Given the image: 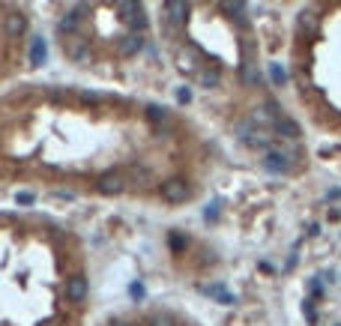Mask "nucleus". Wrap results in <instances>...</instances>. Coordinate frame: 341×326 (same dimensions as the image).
<instances>
[{"instance_id": "17", "label": "nucleus", "mask_w": 341, "mask_h": 326, "mask_svg": "<svg viewBox=\"0 0 341 326\" xmlns=\"http://www.w3.org/2000/svg\"><path fill=\"white\" fill-rule=\"evenodd\" d=\"M147 117H150L153 123H159V120L165 123V120H168V111H165V108H159V105H150V108H147Z\"/></svg>"}, {"instance_id": "25", "label": "nucleus", "mask_w": 341, "mask_h": 326, "mask_svg": "<svg viewBox=\"0 0 341 326\" xmlns=\"http://www.w3.org/2000/svg\"><path fill=\"white\" fill-rule=\"evenodd\" d=\"M171 246H174V249H177V252H180V249H183V246H186V240H183V237H180V234H174V237H171Z\"/></svg>"}, {"instance_id": "1", "label": "nucleus", "mask_w": 341, "mask_h": 326, "mask_svg": "<svg viewBox=\"0 0 341 326\" xmlns=\"http://www.w3.org/2000/svg\"><path fill=\"white\" fill-rule=\"evenodd\" d=\"M63 51H66V57L75 60V63H90V42H87L84 36H78V33L63 39Z\"/></svg>"}, {"instance_id": "16", "label": "nucleus", "mask_w": 341, "mask_h": 326, "mask_svg": "<svg viewBox=\"0 0 341 326\" xmlns=\"http://www.w3.org/2000/svg\"><path fill=\"white\" fill-rule=\"evenodd\" d=\"M138 9H141V6H138V3H129V0H120V3H117V12H123L129 21L138 15Z\"/></svg>"}, {"instance_id": "20", "label": "nucleus", "mask_w": 341, "mask_h": 326, "mask_svg": "<svg viewBox=\"0 0 341 326\" xmlns=\"http://www.w3.org/2000/svg\"><path fill=\"white\" fill-rule=\"evenodd\" d=\"M204 219H207V222H216V219H219V201H213V204L204 210Z\"/></svg>"}, {"instance_id": "8", "label": "nucleus", "mask_w": 341, "mask_h": 326, "mask_svg": "<svg viewBox=\"0 0 341 326\" xmlns=\"http://www.w3.org/2000/svg\"><path fill=\"white\" fill-rule=\"evenodd\" d=\"M87 6H75L72 12H66L63 18H60V33H66V36H75V30H78V12H84Z\"/></svg>"}, {"instance_id": "2", "label": "nucleus", "mask_w": 341, "mask_h": 326, "mask_svg": "<svg viewBox=\"0 0 341 326\" xmlns=\"http://www.w3.org/2000/svg\"><path fill=\"white\" fill-rule=\"evenodd\" d=\"M291 165H294V159H291V153H285V150H270V153H264V168H267L270 174H288Z\"/></svg>"}, {"instance_id": "14", "label": "nucleus", "mask_w": 341, "mask_h": 326, "mask_svg": "<svg viewBox=\"0 0 341 326\" xmlns=\"http://www.w3.org/2000/svg\"><path fill=\"white\" fill-rule=\"evenodd\" d=\"M243 81H246L249 87H255V84L261 81V75H258V69H255V63H252V60H246V63H243Z\"/></svg>"}, {"instance_id": "13", "label": "nucleus", "mask_w": 341, "mask_h": 326, "mask_svg": "<svg viewBox=\"0 0 341 326\" xmlns=\"http://www.w3.org/2000/svg\"><path fill=\"white\" fill-rule=\"evenodd\" d=\"M222 9H225L228 15H234V18H237L240 24H246V9H249L246 3H240V0H234V3H222Z\"/></svg>"}, {"instance_id": "9", "label": "nucleus", "mask_w": 341, "mask_h": 326, "mask_svg": "<svg viewBox=\"0 0 341 326\" xmlns=\"http://www.w3.org/2000/svg\"><path fill=\"white\" fill-rule=\"evenodd\" d=\"M141 48H144V39H141L138 33H129V36L120 39V54H123V57H135Z\"/></svg>"}, {"instance_id": "18", "label": "nucleus", "mask_w": 341, "mask_h": 326, "mask_svg": "<svg viewBox=\"0 0 341 326\" xmlns=\"http://www.w3.org/2000/svg\"><path fill=\"white\" fill-rule=\"evenodd\" d=\"M150 326H177V324H174L171 315H153V318H150Z\"/></svg>"}, {"instance_id": "5", "label": "nucleus", "mask_w": 341, "mask_h": 326, "mask_svg": "<svg viewBox=\"0 0 341 326\" xmlns=\"http://www.w3.org/2000/svg\"><path fill=\"white\" fill-rule=\"evenodd\" d=\"M3 27H6V36L18 39V36L27 30V18H24L21 12H9V15H6V21H3Z\"/></svg>"}, {"instance_id": "21", "label": "nucleus", "mask_w": 341, "mask_h": 326, "mask_svg": "<svg viewBox=\"0 0 341 326\" xmlns=\"http://www.w3.org/2000/svg\"><path fill=\"white\" fill-rule=\"evenodd\" d=\"M132 27H135V30H144V27H147V15H144V9H138V15L132 18Z\"/></svg>"}, {"instance_id": "10", "label": "nucleus", "mask_w": 341, "mask_h": 326, "mask_svg": "<svg viewBox=\"0 0 341 326\" xmlns=\"http://www.w3.org/2000/svg\"><path fill=\"white\" fill-rule=\"evenodd\" d=\"M45 57H48V45H45V39H42V36H33V42H30V63H33V66H42Z\"/></svg>"}, {"instance_id": "6", "label": "nucleus", "mask_w": 341, "mask_h": 326, "mask_svg": "<svg viewBox=\"0 0 341 326\" xmlns=\"http://www.w3.org/2000/svg\"><path fill=\"white\" fill-rule=\"evenodd\" d=\"M273 129H276V135H282V138H291V141L300 138V123L291 120V117H279V120L273 123Z\"/></svg>"}, {"instance_id": "12", "label": "nucleus", "mask_w": 341, "mask_h": 326, "mask_svg": "<svg viewBox=\"0 0 341 326\" xmlns=\"http://www.w3.org/2000/svg\"><path fill=\"white\" fill-rule=\"evenodd\" d=\"M162 9L168 12V18H171L174 24H180V21H183V15H186V3H180V0H174V3H165Z\"/></svg>"}, {"instance_id": "4", "label": "nucleus", "mask_w": 341, "mask_h": 326, "mask_svg": "<svg viewBox=\"0 0 341 326\" xmlns=\"http://www.w3.org/2000/svg\"><path fill=\"white\" fill-rule=\"evenodd\" d=\"M84 297H87V279H84V276H72V279L66 282V300L81 303Z\"/></svg>"}, {"instance_id": "22", "label": "nucleus", "mask_w": 341, "mask_h": 326, "mask_svg": "<svg viewBox=\"0 0 341 326\" xmlns=\"http://www.w3.org/2000/svg\"><path fill=\"white\" fill-rule=\"evenodd\" d=\"M177 102H180V105H189V102H192V90H189V87H180V90H177Z\"/></svg>"}, {"instance_id": "7", "label": "nucleus", "mask_w": 341, "mask_h": 326, "mask_svg": "<svg viewBox=\"0 0 341 326\" xmlns=\"http://www.w3.org/2000/svg\"><path fill=\"white\" fill-rule=\"evenodd\" d=\"M123 189H126V183H123L120 174H105V177L99 180V192H102V195H120Z\"/></svg>"}, {"instance_id": "15", "label": "nucleus", "mask_w": 341, "mask_h": 326, "mask_svg": "<svg viewBox=\"0 0 341 326\" xmlns=\"http://www.w3.org/2000/svg\"><path fill=\"white\" fill-rule=\"evenodd\" d=\"M270 78H273V84H276V87H285V81H288L285 66H282V63H270Z\"/></svg>"}, {"instance_id": "24", "label": "nucleus", "mask_w": 341, "mask_h": 326, "mask_svg": "<svg viewBox=\"0 0 341 326\" xmlns=\"http://www.w3.org/2000/svg\"><path fill=\"white\" fill-rule=\"evenodd\" d=\"M15 204H33V195L30 192H18L15 195Z\"/></svg>"}, {"instance_id": "23", "label": "nucleus", "mask_w": 341, "mask_h": 326, "mask_svg": "<svg viewBox=\"0 0 341 326\" xmlns=\"http://www.w3.org/2000/svg\"><path fill=\"white\" fill-rule=\"evenodd\" d=\"M129 294H132L135 300H144V294H147V291H144V285H141V282H135V285L129 288Z\"/></svg>"}, {"instance_id": "3", "label": "nucleus", "mask_w": 341, "mask_h": 326, "mask_svg": "<svg viewBox=\"0 0 341 326\" xmlns=\"http://www.w3.org/2000/svg\"><path fill=\"white\" fill-rule=\"evenodd\" d=\"M162 198H165L168 204H183V201L189 198V186H186V180H180V177L165 180V183H162Z\"/></svg>"}, {"instance_id": "26", "label": "nucleus", "mask_w": 341, "mask_h": 326, "mask_svg": "<svg viewBox=\"0 0 341 326\" xmlns=\"http://www.w3.org/2000/svg\"><path fill=\"white\" fill-rule=\"evenodd\" d=\"M114 326H132V324H114Z\"/></svg>"}, {"instance_id": "11", "label": "nucleus", "mask_w": 341, "mask_h": 326, "mask_svg": "<svg viewBox=\"0 0 341 326\" xmlns=\"http://www.w3.org/2000/svg\"><path fill=\"white\" fill-rule=\"evenodd\" d=\"M204 294L213 297V300H219L222 306H234V294H228L222 285H210V288H204Z\"/></svg>"}, {"instance_id": "19", "label": "nucleus", "mask_w": 341, "mask_h": 326, "mask_svg": "<svg viewBox=\"0 0 341 326\" xmlns=\"http://www.w3.org/2000/svg\"><path fill=\"white\" fill-rule=\"evenodd\" d=\"M201 84L216 87V84H219V72H216V69H213V72H210V69H207V72H201Z\"/></svg>"}]
</instances>
